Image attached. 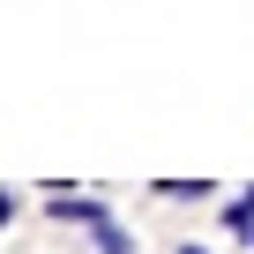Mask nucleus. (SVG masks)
Returning <instances> with one entry per match:
<instances>
[{
  "label": "nucleus",
  "mask_w": 254,
  "mask_h": 254,
  "mask_svg": "<svg viewBox=\"0 0 254 254\" xmlns=\"http://www.w3.org/2000/svg\"><path fill=\"white\" fill-rule=\"evenodd\" d=\"M53 217H60V224H105L112 209H105V202H90V194H53Z\"/></svg>",
  "instance_id": "nucleus-1"
},
{
  "label": "nucleus",
  "mask_w": 254,
  "mask_h": 254,
  "mask_svg": "<svg viewBox=\"0 0 254 254\" xmlns=\"http://www.w3.org/2000/svg\"><path fill=\"white\" fill-rule=\"evenodd\" d=\"M157 194H165V202H202L209 180H157Z\"/></svg>",
  "instance_id": "nucleus-3"
},
{
  "label": "nucleus",
  "mask_w": 254,
  "mask_h": 254,
  "mask_svg": "<svg viewBox=\"0 0 254 254\" xmlns=\"http://www.w3.org/2000/svg\"><path fill=\"white\" fill-rule=\"evenodd\" d=\"M90 232H97V254H135V239H127L112 217H105V224H90Z\"/></svg>",
  "instance_id": "nucleus-2"
},
{
  "label": "nucleus",
  "mask_w": 254,
  "mask_h": 254,
  "mask_svg": "<svg viewBox=\"0 0 254 254\" xmlns=\"http://www.w3.org/2000/svg\"><path fill=\"white\" fill-rule=\"evenodd\" d=\"M15 209H23V202H15V187H0V224H15Z\"/></svg>",
  "instance_id": "nucleus-4"
},
{
  "label": "nucleus",
  "mask_w": 254,
  "mask_h": 254,
  "mask_svg": "<svg viewBox=\"0 0 254 254\" xmlns=\"http://www.w3.org/2000/svg\"><path fill=\"white\" fill-rule=\"evenodd\" d=\"M172 254H209V247H194V239H187V247H172Z\"/></svg>",
  "instance_id": "nucleus-5"
},
{
  "label": "nucleus",
  "mask_w": 254,
  "mask_h": 254,
  "mask_svg": "<svg viewBox=\"0 0 254 254\" xmlns=\"http://www.w3.org/2000/svg\"><path fill=\"white\" fill-rule=\"evenodd\" d=\"M247 202H254V187H247Z\"/></svg>",
  "instance_id": "nucleus-6"
}]
</instances>
